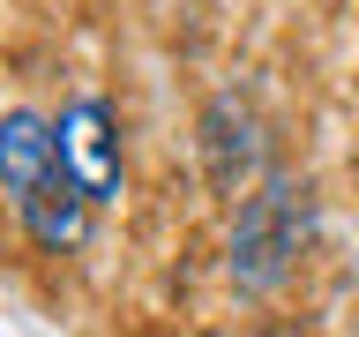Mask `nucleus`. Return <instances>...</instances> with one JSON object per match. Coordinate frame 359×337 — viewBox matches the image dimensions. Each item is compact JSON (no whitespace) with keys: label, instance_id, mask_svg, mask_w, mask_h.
Instances as JSON below:
<instances>
[{"label":"nucleus","instance_id":"f257e3e1","mask_svg":"<svg viewBox=\"0 0 359 337\" xmlns=\"http://www.w3.org/2000/svg\"><path fill=\"white\" fill-rule=\"evenodd\" d=\"M0 195H8V218L22 225V240L38 255H75L97 225V202L75 187L60 157V128L38 105L0 112Z\"/></svg>","mask_w":359,"mask_h":337},{"label":"nucleus","instance_id":"f03ea898","mask_svg":"<svg viewBox=\"0 0 359 337\" xmlns=\"http://www.w3.org/2000/svg\"><path fill=\"white\" fill-rule=\"evenodd\" d=\"M314 225H322V202H314V180L277 165V173L240 195L232 210V232H224V277L240 300H277L292 285V270L307 263Z\"/></svg>","mask_w":359,"mask_h":337},{"label":"nucleus","instance_id":"7ed1b4c3","mask_svg":"<svg viewBox=\"0 0 359 337\" xmlns=\"http://www.w3.org/2000/svg\"><path fill=\"white\" fill-rule=\"evenodd\" d=\"M195 150H202V173H210L217 195H255L277 173L269 165V128H262V112H255V98H240V90H217L202 105Z\"/></svg>","mask_w":359,"mask_h":337},{"label":"nucleus","instance_id":"20e7f679","mask_svg":"<svg viewBox=\"0 0 359 337\" xmlns=\"http://www.w3.org/2000/svg\"><path fill=\"white\" fill-rule=\"evenodd\" d=\"M53 128H60V157H67V173H75V187H83L97 210H112V202L128 195V143H120V112H112L97 90H83V98H67V105L53 112Z\"/></svg>","mask_w":359,"mask_h":337}]
</instances>
